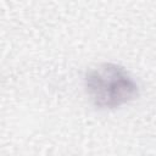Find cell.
I'll list each match as a JSON object with an SVG mask.
<instances>
[{
    "instance_id": "obj_1",
    "label": "cell",
    "mask_w": 156,
    "mask_h": 156,
    "mask_svg": "<svg viewBox=\"0 0 156 156\" xmlns=\"http://www.w3.org/2000/svg\"><path fill=\"white\" fill-rule=\"evenodd\" d=\"M91 101L100 108H116L133 101L139 88L129 73L119 65L105 62L90 68L84 78Z\"/></svg>"
}]
</instances>
